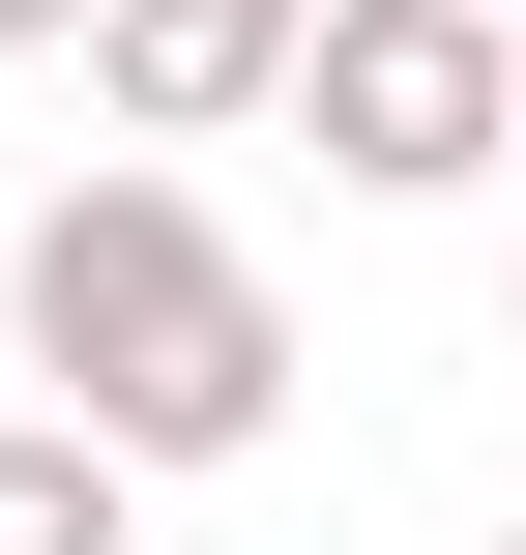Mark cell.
Here are the masks:
<instances>
[{
  "instance_id": "obj_2",
  "label": "cell",
  "mask_w": 526,
  "mask_h": 555,
  "mask_svg": "<svg viewBox=\"0 0 526 555\" xmlns=\"http://www.w3.org/2000/svg\"><path fill=\"white\" fill-rule=\"evenodd\" d=\"M293 117L351 205H469L526 146V0H293Z\"/></svg>"
},
{
  "instance_id": "obj_1",
  "label": "cell",
  "mask_w": 526,
  "mask_h": 555,
  "mask_svg": "<svg viewBox=\"0 0 526 555\" xmlns=\"http://www.w3.org/2000/svg\"><path fill=\"white\" fill-rule=\"evenodd\" d=\"M0 322H29V380L117 439V468H234L264 410H293V293L234 263V205L205 176H59L29 234H0Z\"/></svg>"
},
{
  "instance_id": "obj_4",
  "label": "cell",
  "mask_w": 526,
  "mask_h": 555,
  "mask_svg": "<svg viewBox=\"0 0 526 555\" xmlns=\"http://www.w3.org/2000/svg\"><path fill=\"white\" fill-rule=\"evenodd\" d=\"M117 527H146V468L88 410H0V555H117Z\"/></svg>"
},
{
  "instance_id": "obj_5",
  "label": "cell",
  "mask_w": 526,
  "mask_h": 555,
  "mask_svg": "<svg viewBox=\"0 0 526 555\" xmlns=\"http://www.w3.org/2000/svg\"><path fill=\"white\" fill-rule=\"evenodd\" d=\"M59 29H88V0H0V59H59Z\"/></svg>"
},
{
  "instance_id": "obj_6",
  "label": "cell",
  "mask_w": 526,
  "mask_h": 555,
  "mask_svg": "<svg viewBox=\"0 0 526 555\" xmlns=\"http://www.w3.org/2000/svg\"><path fill=\"white\" fill-rule=\"evenodd\" d=\"M498 555H526V527H498Z\"/></svg>"
},
{
  "instance_id": "obj_3",
  "label": "cell",
  "mask_w": 526,
  "mask_h": 555,
  "mask_svg": "<svg viewBox=\"0 0 526 555\" xmlns=\"http://www.w3.org/2000/svg\"><path fill=\"white\" fill-rule=\"evenodd\" d=\"M59 59L117 88V146H234V117H293V0H88Z\"/></svg>"
}]
</instances>
